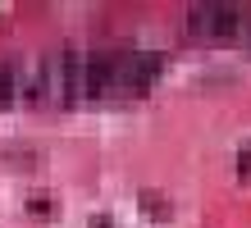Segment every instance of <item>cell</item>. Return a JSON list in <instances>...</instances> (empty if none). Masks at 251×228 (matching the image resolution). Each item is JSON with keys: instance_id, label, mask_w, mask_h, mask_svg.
Segmentation results:
<instances>
[{"instance_id": "obj_2", "label": "cell", "mask_w": 251, "mask_h": 228, "mask_svg": "<svg viewBox=\"0 0 251 228\" xmlns=\"http://www.w3.org/2000/svg\"><path fill=\"white\" fill-rule=\"evenodd\" d=\"M27 210H32V215H50V196H46V192L32 196V201H27Z\"/></svg>"}, {"instance_id": "obj_1", "label": "cell", "mask_w": 251, "mask_h": 228, "mask_svg": "<svg viewBox=\"0 0 251 228\" xmlns=\"http://www.w3.org/2000/svg\"><path fill=\"white\" fill-rule=\"evenodd\" d=\"M238 23H242L238 5H192L187 9V27L197 37H233Z\"/></svg>"}, {"instance_id": "obj_4", "label": "cell", "mask_w": 251, "mask_h": 228, "mask_svg": "<svg viewBox=\"0 0 251 228\" xmlns=\"http://www.w3.org/2000/svg\"><path fill=\"white\" fill-rule=\"evenodd\" d=\"M92 228H110V219H105V215H96V219H92Z\"/></svg>"}, {"instance_id": "obj_3", "label": "cell", "mask_w": 251, "mask_h": 228, "mask_svg": "<svg viewBox=\"0 0 251 228\" xmlns=\"http://www.w3.org/2000/svg\"><path fill=\"white\" fill-rule=\"evenodd\" d=\"M238 174H242V178L251 174V146H242V155H238Z\"/></svg>"}]
</instances>
